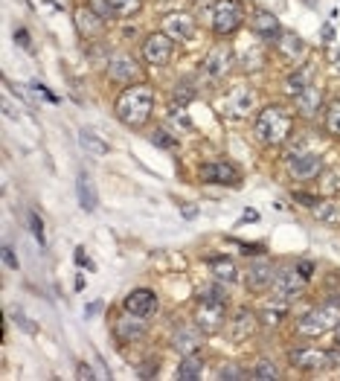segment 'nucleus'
Segmentation results:
<instances>
[{"instance_id":"16","label":"nucleus","mask_w":340,"mask_h":381,"mask_svg":"<svg viewBox=\"0 0 340 381\" xmlns=\"http://www.w3.org/2000/svg\"><path fill=\"white\" fill-rule=\"evenodd\" d=\"M204 344V332L198 326H186L181 323L175 332H172V349L181 352V355H195Z\"/></svg>"},{"instance_id":"50","label":"nucleus","mask_w":340,"mask_h":381,"mask_svg":"<svg viewBox=\"0 0 340 381\" xmlns=\"http://www.w3.org/2000/svg\"><path fill=\"white\" fill-rule=\"evenodd\" d=\"M334 344H337V346H340V320H337V323H334Z\"/></svg>"},{"instance_id":"48","label":"nucleus","mask_w":340,"mask_h":381,"mask_svg":"<svg viewBox=\"0 0 340 381\" xmlns=\"http://www.w3.org/2000/svg\"><path fill=\"white\" fill-rule=\"evenodd\" d=\"M323 38L326 41H334V27H329V23H326V27H323Z\"/></svg>"},{"instance_id":"40","label":"nucleus","mask_w":340,"mask_h":381,"mask_svg":"<svg viewBox=\"0 0 340 381\" xmlns=\"http://www.w3.org/2000/svg\"><path fill=\"white\" fill-rule=\"evenodd\" d=\"M189 99H192V87H189V85L175 87V102H178V105H186Z\"/></svg>"},{"instance_id":"3","label":"nucleus","mask_w":340,"mask_h":381,"mask_svg":"<svg viewBox=\"0 0 340 381\" xmlns=\"http://www.w3.org/2000/svg\"><path fill=\"white\" fill-rule=\"evenodd\" d=\"M337 320H340V297H329V300H320L314 308H308L294 329L300 338H320L323 332L334 329Z\"/></svg>"},{"instance_id":"39","label":"nucleus","mask_w":340,"mask_h":381,"mask_svg":"<svg viewBox=\"0 0 340 381\" xmlns=\"http://www.w3.org/2000/svg\"><path fill=\"white\" fill-rule=\"evenodd\" d=\"M15 41H18L27 53H32V50H35V47H32V38H30V32H27V30H15Z\"/></svg>"},{"instance_id":"51","label":"nucleus","mask_w":340,"mask_h":381,"mask_svg":"<svg viewBox=\"0 0 340 381\" xmlns=\"http://www.w3.org/2000/svg\"><path fill=\"white\" fill-rule=\"evenodd\" d=\"M305 6H314V0H305Z\"/></svg>"},{"instance_id":"34","label":"nucleus","mask_w":340,"mask_h":381,"mask_svg":"<svg viewBox=\"0 0 340 381\" xmlns=\"http://www.w3.org/2000/svg\"><path fill=\"white\" fill-rule=\"evenodd\" d=\"M311 216L320 219V222H340V210L332 201H317L311 207Z\"/></svg>"},{"instance_id":"38","label":"nucleus","mask_w":340,"mask_h":381,"mask_svg":"<svg viewBox=\"0 0 340 381\" xmlns=\"http://www.w3.org/2000/svg\"><path fill=\"white\" fill-rule=\"evenodd\" d=\"M30 227H32V233H35V239L44 245L47 239H44V224H41V219H38V212H30Z\"/></svg>"},{"instance_id":"23","label":"nucleus","mask_w":340,"mask_h":381,"mask_svg":"<svg viewBox=\"0 0 340 381\" xmlns=\"http://www.w3.org/2000/svg\"><path fill=\"white\" fill-rule=\"evenodd\" d=\"M207 265H210L212 277H215L218 282H224V285H233V282H236V277H238L236 259H233V256H227V253H212V256L207 259Z\"/></svg>"},{"instance_id":"17","label":"nucleus","mask_w":340,"mask_h":381,"mask_svg":"<svg viewBox=\"0 0 340 381\" xmlns=\"http://www.w3.org/2000/svg\"><path fill=\"white\" fill-rule=\"evenodd\" d=\"M256 329H259V315H253L250 308H238V312L230 318V341L241 344V341H248L256 335Z\"/></svg>"},{"instance_id":"31","label":"nucleus","mask_w":340,"mask_h":381,"mask_svg":"<svg viewBox=\"0 0 340 381\" xmlns=\"http://www.w3.org/2000/svg\"><path fill=\"white\" fill-rule=\"evenodd\" d=\"M108 4H111L114 18H131V15H137V12H140L142 0H108Z\"/></svg>"},{"instance_id":"13","label":"nucleus","mask_w":340,"mask_h":381,"mask_svg":"<svg viewBox=\"0 0 340 381\" xmlns=\"http://www.w3.org/2000/svg\"><path fill=\"white\" fill-rule=\"evenodd\" d=\"M140 73H142V70H140L137 59H131L126 53H116L108 61V79L116 82V85H134L140 79Z\"/></svg>"},{"instance_id":"28","label":"nucleus","mask_w":340,"mask_h":381,"mask_svg":"<svg viewBox=\"0 0 340 381\" xmlns=\"http://www.w3.org/2000/svg\"><path fill=\"white\" fill-rule=\"evenodd\" d=\"M238 64L245 73H253V70H262L265 67V59H262V47H241V53H238Z\"/></svg>"},{"instance_id":"36","label":"nucleus","mask_w":340,"mask_h":381,"mask_svg":"<svg viewBox=\"0 0 340 381\" xmlns=\"http://www.w3.org/2000/svg\"><path fill=\"white\" fill-rule=\"evenodd\" d=\"M152 140H154V146H160V149H175V146H178V140H172V137H169L166 131H160V128L154 131Z\"/></svg>"},{"instance_id":"46","label":"nucleus","mask_w":340,"mask_h":381,"mask_svg":"<svg viewBox=\"0 0 340 381\" xmlns=\"http://www.w3.org/2000/svg\"><path fill=\"white\" fill-rule=\"evenodd\" d=\"M76 262H79V265H85V268L90 265V262H87V256H85V250H82V248L76 250Z\"/></svg>"},{"instance_id":"30","label":"nucleus","mask_w":340,"mask_h":381,"mask_svg":"<svg viewBox=\"0 0 340 381\" xmlns=\"http://www.w3.org/2000/svg\"><path fill=\"white\" fill-rule=\"evenodd\" d=\"M250 375H253L256 381H277V378H279V367H277L274 361H268V358H259V361L253 364Z\"/></svg>"},{"instance_id":"24","label":"nucleus","mask_w":340,"mask_h":381,"mask_svg":"<svg viewBox=\"0 0 340 381\" xmlns=\"http://www.w3.org/2000/svg\"><path fill=\"white\" fill-rule=\"evenodd\" d=\"M274 44H277V53L282 59H288V61H300L305 56V41L297 32H291V30H282V35Z\"/></svg>"},{"instance_id":"22","label":"nucleus","mask_w":340,"mask_h":381,"mask_svg":"<svg viewBox=\"0 0 340 381\" xmlns=\"http://www.w3.org/2000/svg\"><path fill=\"white\" fill-rule=\"evenodd\" d=\"M294 102H297V111L305 116V120H314V116L320 114V108H323V90L311 82L308 87H303V90L297 93Z\"/></svg>"},{"instance_id":"45","label":"nucleus","mask_w":340,"mask_h":381,"mask_svg":"<svg viewBox=\"0 0 340 381\" xmlns=\"http://www.w3.org/2000/svg\"><path fill=\"white\" fill-rule=\"evenodd\" d=\"M181 212H183V216H186V219H195V216H198V210H195V207H192V204H186V207H183Z\"/></svg>"},{"instance_id":"47","label":"nucleus","mask_w":340,"mask_h":381,"mask_svg":"<svg viewBox=\"0 0 340 381\" xmlns=\"http://www.w3.org/2000/svg\"><path fill=\"white\" fill-rule=\"evenodd\" d=\"M241 222H259V212L248 210V212H245V216H241Z\"/></svg>"},{"instance_id":"25","label":"nucleus","mask_w":340,"mask_h":381,"mask_svg":"<svg viewBox=\"0 0 340 381\" xmlns=\"http://www.w3.org/2000/svg\"><path fill=\"white\" fill-rule=\"evenodd\" d=\"M76 193H79V204L85 212H96V207H99V195H96V183L87 172H79L76 178Z\"/></svg>"},{"instance_id":"2","label":"nucleus","mask_w":340,"mask_h":381,"mask_svg":"<svg viewBox=\"0 0 340 381\" xmlns=\"http://www.w3.org/2000/svg\"><path fill=\"white\" fill-rule=\"evenodd\" d=\"M294 131V116L282 105H268L256 114L253 120V134L262 146H282V143Z\"/></svg>"},{"instance_id":"21","label":"nucleus","mask_w":340,"mask_h":381,"mask_svg":"<svg viewBox=\"0 0 340 381\" xmlns=\"http://www.w3.org/2000/svg\"><path fill=\"white\" fill-rule=\"evenodd\" d=\"M256 108V93L250 87H236L230 93V99H227V111L233 120H245V116H250Z\"/></svg>"},{"instance_id":"7","label":"nucleus","mask_w":340,"mask_h":381,"mask_svg":"<svg viewBox=\"0 0 340 381\" xmlns=\"http://www.w3.org/2000/svg\"><path fill=\"white\" fill-rule=\"evenodd\" d=\"M288 361L300 373H323L332 370V355L326 349H311V346H294L288 352Z\"/></svg>"},{"instance_id":"41","label":"nucleus","mask_w":340,"mask_h":381,"mask_svg":"<svg viewBox=\"0 0 340 381\" xmlns=\"http://www.w3.org/2000/svg\"><path fill=\"white\" fill-rule=\"evenodd\" d=\"M157 367H160L157 361H152V364H140V367H137V375H140V378H152Z\"/></svg>"},{"instance_id":"33","label":"nucleus","mask_w":340,"mask_h":381,"mask_svg":"<svg viewBox=\"0 0 340 381\" xmlns=\"http://www.w3.org/2000/svg\"><path fill=\"white\" fill-rule=\"evenodd\" d=\"M326 131L340 140V97L332 99L329 108H326Z\"/></svg>"},{"instance_id":"12","label":"nucleus","mask_w":340,"mask_h":381,"mask_svg":"<svg viewBox=\"0 0 340 381\" xmlns=\"http://www.w3.org/2000/svg\"><path fill=\"white\" fill-rule=\"evenodd\" d=\"M201 181L207 183H218V186H238L241 183V172L236 169V163L230 160H212V163H204L198 169Z\"/></svg>"},{"instance_id":"9","label":"nucleus","mask_w":340,"mask_h":381,"mask_svg":"<svg viewBox=\"0 0 340 381\" xmlns=\"http://www.w3.org/2000/svg\"><path fill=\"white\" fill-rule=\"evenodd\" d=\"M142 59L149 61L152 67H166L172 61V53H175V41L169 38L166 32H152L142 38V47H140Z\"/></svg>"},{"instance_id":"49","label":"nucleus","mask_w":340,"mask_h":381,"mask_svg":"<svg viewBox=\"0 0 340 381\" xmlns=\"http://www.w3.org/2000/svg\"><path fill=\"white\" fill-rule=\"evenodd\" d=\"M332 64H334V70L340 73V50H332Z\"/></svg>"},{"instance_id":"5","label":"nucleus","mask_w":340,"mask_h":381,"mask_svg":"<svg viewBox=\"0 0 340 381\" xmlns=\"http://www.w3.org/2000/svg\"><path fill=\"white\" fill-rule=\"evenodd\" d=\"M305 285H308V279L300 274L297 265L279 268L277 271V279H274V300H271V306H282L285 308L291 300H297L305 291Z\"/></svg>"},{"instance_id":"29","label":"nucleus","mask_w":340,"mask_h":381,"mask_svg":"<svg viewBox=\"0 0 340 381\" xmlns=\"http://www.w3.org/2000/svg\"><path fill=\"white\" fill-rule=\"evenodd\" d=\"M204 373V361H201V355H183V361L178 364V378H186V381H195L201 378Z\"/></svg>"},{"instance_id":"19","label":"nucleus","mask_w":340,"mask_h":381,"mask_svg":"<svg viewBox=\"0 0 340 381\" xmlns=\"http://www.w3.org/2000/svg\"><path fill=\"white\" fill-rule=\"evenodd\" d=\"M123 308H126V312H131V315H137V318H152L157 312V294L152 289H134L126 297Z\"/></svg>"},{"instance_id":"20","label":"nucleus","mask_w":340,"mask_h":381,"mask_svg":"<svg viewBox=\"0 0 340 381\" xmlns=\"http://www.w3.org/2000/svg\"><path fill=\"white\" fill-rule=\"evenodd\" d=\"M73 18H76V30L82 38H99L105 32V18L93 6H79Z\"/></svg>"},{"instance_id":"37","label":"nucleus","mask_w":340,"mask_h":381,"mask_svg":"<svg viewBox=\"0 0 340 381\" xmlns=\"http://www.w3.org/2000/svg\"><path fill=\"white\" fill-rule=\"evenodd\" d=\"M320 189H323V193H337V189H340V175H326V172H323Z\"/></svg>"},{"instance_id":"32","label":"nucleus","mask_w":340,"mask_h":381,"mask_svg":"<svg viewBox=\"0 0 340 381\" xmlns=\"http://www.w3.org/2000/svg\"><path fill=\"white\" fill-rule=\"evenodd\" d=\"M198 303H227V285L215 279L210 289H204V291L198 294Z\"/></svg>"},{"instance_id":"11","label":"nucleus","mask_w":340,"mask_h":381,"mask_svg":"<svg viewBox=\"0 0 340 381\" xmlns=\"http://www.w3.org/2000/svg\"><path fill=\"white\" fill-rule=\"evenodd\" d=\"M195 326L204 335H218V332L227 326V303H198Z\"/></svg>"},{"instance_id":"18","label":"nucleus","mask_w":340,"mask_h":381,"mask_svg":"<svg viewBox=\"0 0 340 381\" xmlns=\"http://www.w3.org/2000/svg\"><path fill=\"white\" fill-rule=\"evenodd\" d=\"M250 30H253L262 41H277V38L282 35V23H279V18H277L274 12H268V9H253V15H250Z\"/></svg>"},{"instance_id":"44","label":"nucleus","mask_w":340,"mask_h":381,"mask_svg":"<svg viewBox=\"0 0 340 381\" xmlns=\"http://www.w3.org/2000/svg\"><path fill=\"white\" fill-rule=\"evenodd\" d=\"M76 378H82V381H87V378H96V373L87 367V364H79V370H76Z\"/></svg>"},{"instance_id":"27","label":"nucleus","mask_w":340,"mask_h":381,"mask_svg":"<svg viewBox=\"0 0 340 381\" xmlns=\"http://www.w3.org/2000/svg\"><path fill=\"white\" fill-rule=\"evenodd\" d=\"M79 146H82L85 152H90L93 157H105V155L111 152L108 143H105L99 134H96V131H90V128H82V131H79Z\"/></svg>"},{"instance_id":"1","label":"nucleus","mask_w":340,"mask_h":381,"mask_svg":"<svg viewBox=\"0 0 340 381\" xmlns=\"http://www.w3.org/2000/svg\"><path fill=\"white\" fill-rule=\"evenodd\" d=\"M154 111V87L152 85H128L114 102L116 120L128 128H142Z\"/></svg>"},{"instance_id":"10","label":"nucleus","mask_w":340,"mask_h":381,"mask_svg":"<svg viewBox=\"0 0 340 381\" xmlns=\"http://www.w3.org/2000/svg\"><path fill=\"white\" fill-rule=\"evenodd\" d=\"M277 265L271 259H256V262H250V268H248V274H245V289L250 291V294H262V291H268V289H274V279H277Z\"/></svg>"},{"instance_id":"43","label":"nucleus","mask_w":340,"mask_h":381,"mask_svg":"<svg viewBox=\"0 0 340 381\" xmlns=\"http://www.w3.org/2000/svg\"><path fill=\"white\" fill-rule=\"evenodd\" d=\"M4 262L9 268H18V259H15V250L9 248V245H4Z\"/></svg>"},{"instance_id":"6","label":"nucleus","mask_w":340,"mask_h":381,"mask_svg":"<svg viewBox=\"0 0 340 381\" xmlns=\"http://www.w3.org/2000/svg\"><path fill=\"white\" fill-rule=\"evenodd\" d=\"M233 67H236V53H233V47L227 44H218L212 47V50L207 53L204 64H201V76L207 82H221L233 73Z\"/></svg>"},{"instance_id":"8","label":"nucleus","mask_w":340,"mask_h":381,"mask_svg":"<svg viewBox=\"0 0 340 381\" xmlns=\"http://www.w3.org/2000/svg\"><path fill=\"white\" fill-rule=\"evenodd\" d=\"M285 169L291 181H314L323 172V157L314 152H294L285 157Z\"/></svg>"},{"instance_id":"26","label":"nucleus","mask_w":340,"mask_h":381,"mask_svg":"<svg viewBox=\"0 0 340 381\" xmlns=\"http://www.w3.org/2000/svg\"><path fill=\"white\" fill-rule=\"evenodd\" d=\"M314 82V67H297V70H291L288 73V79H285V93L288 97H297V93L303 90V87H308Z\"/></svg>"},{"instance_id":"15","label":"nucleus","mask_w":340,"mask_h":381,"mask_svg":"<svg viewBox=\"0 0 340 381\" xmlns=\"http://www.w3.org/2000/svg\"><path fill=\"white\" fill-rule=\"evenodd\" d=\"M160 23H163V32L172 41H189L192 35H195V18L186 15V12H172Z\"/></svg>"},{"instance_id":"14","label":"nucleus","mask_w":340,"mask_h":381,"mask_svg":"<svg viewBox=\"0 0 340 381\" xmlns=\"http://www.w3.org/2000/svg\"><path fill=\"white\" fill-rule=\"evenodd\" d=\"M114 335H116L119 344H137V341H142L145 338V318H137L131 312L119 315L114 320Z\"/></svg>"},{"instance_id":"35","label":"nucleus","mask_w":340,"mask_h":381,"mask_svg":"<svg viewBox=\"0 0 340 381\" xmlns=\"http://www.w3.org/2000/svg\"><path fill=\"white\" fill-rule=\"evenodd\" d=\"M218 378H233V381H238V378H245V370H241L238 364H224L221 370H218Z\"/></svg>"},{"instance_id":"4","label":"nucleus","mask_w":340,"mask_h":381,"mask_svg":"<svg viewBox=\"0 0 340 381\" xmlns=\"http://www.w3.org/2000/svg\"><path fill=\"white\" fill-rule=\"evenodd\" d=\"M245 23V6L241 0H215L212 4V32L218 38H230Z\"/></svg>"},{"instance_id":"42","label":"nucleus","mask_w":340,"mask_h":381,"mask_svg":"<svg viewBox=\"0 0 340 381\" xmlns=\"http://www.w3.org/2000/svg\"><path fill=\"white\" fill-rule=\"evenodd\" d=\"M297 268H300V274H303L305 279H311V274H314V262L303 259V262H297Z\"/></svg>"}]
</instances>
